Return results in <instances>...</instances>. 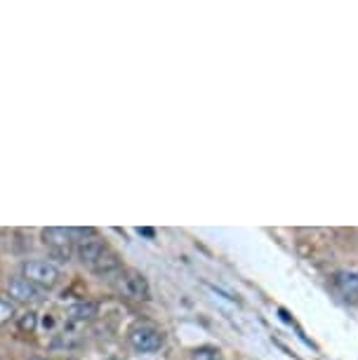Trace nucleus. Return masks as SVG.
Listing matches in <instances>:
<instances>
[{
	"label": "nucleus",
	"mask_w": 358,
	"mask_h": 360,
	"mask_svg": "<svg viewBox=\"0 0 358 360\" xmlns=\"http://www.w3.org/2000/svg\"><path fill=\"white\" fill-rule=\"evenodd\" d=\"M22 276L29 283L36 285V288H40V290H52L59 283V278H62V274H59V269H57V264L40 262V259H36V262H24Z\"/></svg>",
	"instance_id": "nucleus-1"
},
{
	"label": "nucleus",
	"mask_w": 358,
	"mask_h": 360,
	"mask_svg": "<svg viewBox=\"0 0 358 360\" xmlns=\"http://www.w3.org/2000/svg\"><path fill=\"white\" fill-rule=\"evenodd\" d=\"M43 243H45V245L50 248L57 257H64V259H69V255H71L73 245L78 243L76 229H62V226L43 229Z\"/></svg>",
	"instance_id": "nucleus-2"
},
{
	"label": "nucleus",
	"mask_w": 358,
	"mask_h": 360,
	"mask_svg": "<svg viewBox=\"0 0 358 360\" xmlns=\"http://www.w3.org/2000/svg\"><path fill=\"white\" fill-rule=\"evenodd\" d=\"M127 339H130L132 349L139 353H156L163 349V344H165L163 332L151 328V325H137V328H132Z\"/></svg>",
	"instance_id": "nucleus-3"
},
{
	"label": "nucleus",
	"mask_w": 358,
	"mask_h": 360,
	"mask_svg": "<svg viewBox=\"0 0 358 360\" xmlns=\"http://www.w3.org/2000/svg\"><path fill=\"white\" fill-rule=\"evenodd\" d=\"M8 292L10 297L15 299V302H24V304H36V302H43V290L36 288L33 283L26 281L24 276H17L12 278V281L8 283Z\"/></svg>",
	"instance_id": "nucleus-4"
},
{
	"label": "nucleus",
	"mask_w": 358,
	"mask_h": 360,
	"mask_svg": "<svg viewBox=\"0 0 358 360\" xmlns=\"http://www.w3.org/2000/svg\"><path fill=\"white\" fill-rule=\"evenodd\" d=\"M109 250V245H106L101 238L97 236H87V238H80V240L76 243V252H78V259L85 264V266H92L94 262L99 259L101 255Z\"/></svg>",
	"instance_id": "nucleus-5"
},
{
	"label": "nucleus",
	"mask_w": 358,
	"mask_h": 360,
	"mask_svg": "<svg viewBox=\"0 0 358 360\" xmlns=\"http://www.w3.org/2000/svg\"><path fill=\"white\" fill-rule=\"evenodd\" d=\"M120 290L132 299H148V295H151L146 278L139 271H123V276H120Z\"/></svg>",
	"instance_id": "nucleus-6"
},
{
	"label": "nucleus",
	"mask_w": 358,
	"mask_h": 360,
	"mask_svg": "<svg viewBox=\"0 0 358 360\" xmlns=\"http://www.w3.org/2000/svg\"><path fill=\"white\" fill-rule=\"evenodd\" d=\"M333 285L344 299H351V302H354L358 297V271H347V269L337 271L333 276Z\"/></svg>",
	"instance_id": "nucleus-7"
},
{
	"label": "nucleus",
	"mask_w": 358,
	"mask_h": 360,
	"mask_svg": "<svg viewBox=\"0 0 358 360\" xmlns=\"http://www.w3.org/2000/svg\"><path fill=\"white\" fill-rule=\"evenodd\" d=\"M120 269V257L113 252V250L109 248L104 255L99 257L97 262L92 264L90 271H94V274H99V276H104V274H111V271H118Z\"/></svg>",
	"instance_id": "nucleus-8"
},
{
	"label": "nucleus",
	"mask_w": 358,
	"mask_h": 360,
	"mask_svg": "<svg viewBox=\"0 0 358 360\" xmlns=\"http://www.w3.org/2000/svg\"><path fill=\"white\" fill-rule=\"evenodd\" d=\"M69 316L73 318V321H80V323L92 321V318L97 316V304H94V302H80V304H76V307H71Z\"/></svg>",
	"instance_id": "nucleus-9"
},
{
	"label": "nucleus",
	"mask_w": 358,
	"mask_h": 360,
	"mask_svg": "<svg viewBox=\"0 0 358 360\" xmlns=\"http://www.w3.org/2000/svg\"><path fill=\"white\" fill-rule=\"evenodd\" d=\"M15 314H17L15 302H10V299L0 297V325L8 323V321H12V318H15Z\"/></svg>",
	"instance_id": "nucleus-10"
},
{
	"label": "nucleus",
	"mask_w": 358,
	"mask_h": 360,
	"mask_svg": "<svg viewBox=\"0 0 358 360\" xmlns=\"http://www.w3.org/2000/svg\"><path fill=\"white\" fill-rule=\"evenodd\" d=\"M219 349H215V346H198V349H193V360H219Z\"/></svg>",
	"instance_id": "nucleus-11"
},
{
	"label": "nucleus",
	"mask_w": 358,
	"mask_h": 360,
	"mask_svg": "<svg viewBox=\"0 0 358 360\" xmlns=\"http://www.w3.org/2000/svg\"><path fill=\"white\" fill-rule=\"evenodd\" d=\"M36 323H38V316L33 311H26V314L19 318V330L22 332H33L36 330Z\"/></svg>",
	"instance_id": "nucleus-12"
},
{
	"label": "nucleus",
	"mask_w": 358,
	"mask_h": 360,
	"mask_svg": "<svg viewBox=\"0 0 358 360\" xmlns=\"http://www.w3.org/2000/svg\"><path fill=\"white\" fill-rule=\"evenodd\" d=\"M139 233H141V236H148V238H153V229H139Z\"/></svg>",
	"instance_id": "nucleus-13"
}]
</instances>
